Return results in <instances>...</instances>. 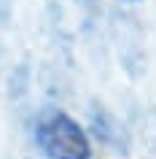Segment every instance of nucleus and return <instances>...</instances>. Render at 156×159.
<instances>
[{"label": "nucleus", "instance_id": "nucleus-2", "mask_svg": "<svg viewBox=\"0 0 156 159\" xmlns=\"http://www.w3.org/2000/svg\"><path fill=\"white\" fill-rule=\"evenodd\" d=\"M8 11H11V3H8V0H0V25H6Z\"/></svg>", "mask_w": 156, "mask_h": 159}, {"label": "nucleus", "instance_id": "nucleus-3", "mask_svg": "<svg viewBox=\"0 0 156 159\" xmlns=\"http://www.w3.org/2000/svg\"><path fill=\"white\" fill-rule=\"evenodd\" d=\"M124 3H140V0H124Z\"/></svg>", "mask_w": 156, "mask_h": 159}, {"label": "nucleus", "instance_id": "nucleus-1", "mask_svg": "<svg viewBox=\"0 0 156 159\" xmlns=\"http://www.w3.org/2000/svg\"><path fill=\"white\" fill-rule=\"evenodd\" d=\"M35 146L46 159H91V143L83 127L59 108H49L38 116Z\"/></svg>", "mask_w": 156, "mask_h": 159}]
</instances>
